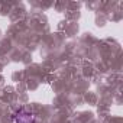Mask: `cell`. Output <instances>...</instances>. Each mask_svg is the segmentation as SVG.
Here are the masks:
<instances>
[{
	"label": "cell",
	"mask_w": 123,
	"mask_h": 123,
	"mask_svg": "<svg viewBox=\"0 0 123 123\" xmlns=\"http://www.w3.org/2000/svg\"><path fill=\"white\" fill-rule=\"evenodd\" d=\"M32 120H33V116L29 111H26L25 109H20L15 116L16 123H32Z\"/></svg>",
	"instance_id": "cell-1"
}]
</instances>
